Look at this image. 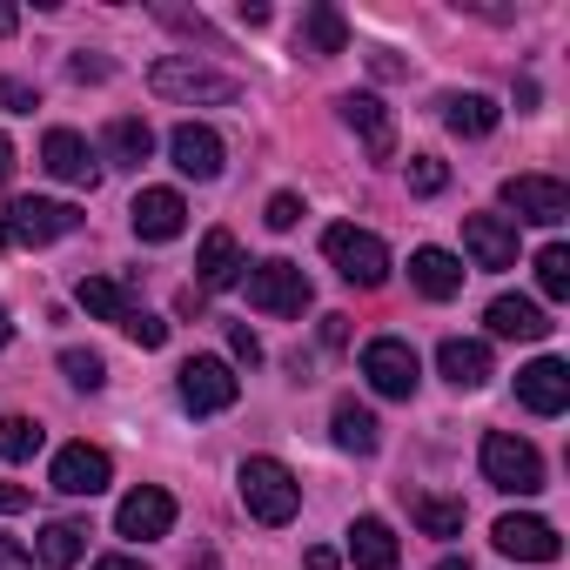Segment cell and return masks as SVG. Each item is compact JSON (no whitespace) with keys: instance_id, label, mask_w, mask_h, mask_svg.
<instances>
[{"instance_id":"cell-13","label":"cell","mask_w":570,"mask_h":570,"mask_svg":"<svg viewBox=\"0 0 570 570\" xmlns=\"http://www.w3.org/2000/svg\"><path fill=\"white\" fill-rule=\"evenodd\" d=\"M41 168H48L55 181H68V188H95L101 155L88 148V135H75V128H48V141H41Z\"/></svg>"},{"instance_id":"cell-23","label":"cell","mask_w":570,"mask_h":570,"mask_svg":"<svg viewBox=\"0 0 570 570\" xmlns=\"http://www.w3.org/2000/svg\"><path fill=\"white\" fill-rule=\"evenodd\" d=\"M436 370L456 383V390H483L490 383V343H470V336H450L436 350Z\"/></svg>"},{"instance_id":"cell-15","label":"cell","mask_w":570,"mask_h":570,"mask_svg":"<svg viewBox=\"0 0 570 570\" xmlns=\"http://www.w3.org/2000/svg\"><path fill=\"white\" fill-rule=\"evenodd\" d=\"M463 248L476 268H517V222L510 215H463Z\"/></svg>"},{"instance_id":"cell-35","label":"cell","mask_w":570,"mask_h":570,"mask_svg":"<svg viewBox=\"0 0 570 570\" xmlns=\"http://www.w3.org/2000/svg\"><path fill=\"white\" fill-rule=\"evenodd\" d=\"M155 14H161V21H168L175 35H188V41H202V48H222V35H215V28H208L202 14H181V8H155Z\"/></svg>"},{"instance_id":"cell-5","label":"cell","mask_w":570,"mask_h":570,"mask_svg":"<svg viewBox=\"0 0 570 570\" xmlns=\"http://www.w3.org/2000/svg\"><path fill=\"white\" fill-rule=\"evenodd\" d=\"M0 222H8V242H28V248H48L61 235L81 228V208L75 202H48V195H21L0 208Z\"/></svg>"},{"instance_id":"cell-25","label":"cell","mask_w":570,"mask_h":570,"mask_svg":"<svg viewBox=\"0 0 570 570\" xmlns=\"http://www.w3.org/2000/svg\"><path fill=\"white\" fill-rule=\"evenodd\" d=\"M330 436H336V450H350V456H376V443H383V423H376L363 403H336V416H330Z\"/></svg>"},{"instance_id":"cell-49","label":"cell","mask_w":570,"mask_h":570,"mask_svg":"<svg viewBox=\"0 0 570 570\" xmlns=\"http://www.w3.org/2000/svg\"><path fill=\"white\" fill-rule=\"evenodd\" d=\"M436 570H470V557H443V563H436Z\"/></svg>"},{"instance_id":"cell-6","label":"cell","mask_w":570,"mask_h":570,"mask_svg":"<svg viewBox=\"0 0 570 570\" xmlns=\"http://www.w3.org/2000/svg\"><path fill=\"white\" fill-rule=\"evenodd\" d=\"M309 275L296 268V262H255L248 268V309H262V316H303L309 309Z\"/></svg>"},{"instance_id":"cell-30","label":"cell","mask_w":570,"mask_h":570,"mask_svg":"<svg viewBox=\"0 0 570 570\" xmlns=\"http://www.w3.org/2000/svg\"><path fill=\"white\" fill-rule=\"evenodd\" d=\"M410 517L423 537H463V497H430V490H410Z\"/></svg>"},{"instance_id":"cell-46","label":"cell","mask_w":570,"mask_h":570,"mask_svg":"<svg viewBox=\"0 0 570 570\" xmlns=\"http://www.w3.org/2000/svg\"><path fill=\"white\" fill-rule=\"evenodd\" d=\"M14 28H21V14H14V8H8V0H0V41H8V35H14Z\"/></svg>"},{"instance_id":"cell-10","label":"cell","mask_w":570,"mask_h":570,"mask_svg":"<svg viewBox=\"0 0 570 570\" xmlns=\"http://www.w3.org/2000/svg\"><path fill=\"white\" fill-rule=\"evenodd\" d=\"M48 483H55L61 497H101V490L115 483V463H108V450H95V443H68V450H55Z\"/></svg>"},{"instance_id":"cell-4","label":"cell","mask_w":570,"mask_h":570,"mask_svg":"<svg viewBox=\"0 0 570 570\" xmlns=\"http://www.w3.org/2000/svg\"><path fill=\"white\" fill-rule=\"evenodd\" d=\"M483 476L510 497H537L543 490V456H537V443H523L510 430H490L483 436Z\"/></svg>"},{"instance_id":"cell-29","label":"cell","mask_w":570,"mask_h":570,"mask_svg":"<svg viewBox=\"0 0 570 570\" xmlns=\"http://www.w3.org/2000/svg\"><path fill=\"white\" fill-rule=\"evenodd\" d=\"M101 148H108V161H115V168H141V161L155 155V128H148V121H135V115H121V121H108Z\"/></svg>"},{"instance_id":"cell-47","label":"cell","mask_w":570,"mask_h":570,"mask_svg":"<svg viewBox=\"0 0 570 570\" xmlns=\"http://www.w3.org/2000/svg\"><path fill=\"white\" fill-rule=\"evenodd\" d=\"M8 175H14V141L0 135V181H8Z\"/></svg>"},{"instance_id":"cell-28","label":"cell","mask_w":570,"mask_h":570,"mask_svg":"<svg viewBox=\"0 0 570 570\" xmlns=\"http://www.w3.org/2000/svg\"><path fill=\"white\" fill-rule=\"evenodd\" d=\"M443 121H450V135H463V141H483V135L503 121V108H497L490 95H450V101H443Z\"/></svg>"},{"instance_id":"cell-48","label":"cell","mask_w":570,"mask_h":570,"mask_svg":"<svg viewBox=\"0 0 570 570\" xmlns=\"http://www.w3.org/2000/svg\"><path fill=\"white\" fill-rule=\"evenodd\" d=\"M8 336H14V323H8V303H0V350H8Z\"/></svg>"},{"instance_id":"cell-27","label":"cell","mask_w":570,"mask_h":570,"mask_svg":"<svg viewBox=\"0 0 570 570\" xmlns=\"http://www.w3.org/2000/svg\"><path fill=\"white\" fill-rule=\"evenodd\" d=\"M75 303L95 316V323H128L135 316V303H128V289H121V282H108V275H81V289H75Z\"/></svg>"},{"instance_id":"cell-24","label":"cell","mask_w":570,"mask_h":570,"mask_svg":"<svg viewBox=\"0 0 570 570\" xmlns=\"http://www.w3.org/2000/svg\"><path fill=\"white\" fill-rule=\"evenodd\" d=\"M303 55H350V21L343 8H330V0H316V8H303Z\"/></svg>"},{"instance_id":"cell-9","label":"cell","mask_w":570,"mask_h":570,"mask_svg":"<svg viewBox=\"0 0 570 570\" xmlns=\"http://www.w3.org/2000/svg\"><path fill=\"white\" fill-rule=\"evenodd\" d=\"M235 396H242V376H235L222 356H188V363H181V403H188L195 416L235 410Z\"/></svg>"},{"instance_id":"cell-16","label":"cell","mask_w":570,"mask_h":570,"mask_svg":"<svg viewBox=\"0 0 570 570\" xmlns=\"http://www.w3.org/2000/svg\"><path fill=\"white\" fill-rule=\"evenodd\" d=\"M115 530L121 537H168L175 530V497L168 490H155V483H141V490H128L121 497V510H115Z\"/></svg>"},{"instance_id":"cell-37","label":"cell","mask_w":570,"mask_h":570,"mask_svg":"<svg viewBox=\"0 0 570 570\" xmlns=\"http://www.w3.org/2000/svg\"><path fill=\"white\" fill-rule=\"evenodd\" d=\"M121 330H128V336H135L141 350H161V343H168V323H161V316H148V309H135V316H128Z\"/></svg>"},{"instance_id":"cell-26","label":"cell","mask_w":570,"mask_h":570,"mask_svg":"<svg viewBox=\"0 0 570 570\" xmlns=\"http://www.w3.org/2000/svg\"><path fill=\"white\" fill-rule=\"evenodd\" d=\"M35 557H41L48 570H75V563L88 557V530H81V523H68V517H55V523H41Z\"/></svg>"},{"instance_id":"cell-19","label":"cell","mask_w":570,"mask_h":570,"mask_svg":"<svg viewBox=\"0 0 570 570\" xmlns=\"http://www.w3.org/2000/svg\"><path fill=\"white\" fill-rule=\"evenodd\" d=\"M235 282H242V248L228 228H208L195 248V289H235Z\"/></svg>"},{"instance_id":"cell-11","label":"cell","mask_w":570,"mask_h":570,"mask_svg":"<svg viewBox=\"0 0 570 570\" xmlns=\"http://www.w3.org/2000/svg\"><path fill=\"white\" fill-rule=\"evenodd\" d=\"M490 543L503 550V557H517V563H557L563 557V537H557V523H543V517H497V530H490Z\"/></svg>"},{"instance_id":"cell-1","label":"cell","mask_w":570,"mask_h":570,"mask_svg":"<svg viewBox=\"0 0 570 570\" xmlns=\"http://www.w3.org/2000/svg\"><path fill=\"white\" fill-rule=\"evenodd\" d=\"M148 88L161 101H175V108H228V101H242V81L208 68V61H195V55H161L148 68Z\"/></svg>"},{"instance_id":"cell-36","label":"cell","mask_w":570,"mask_h":570,"mask_svg":"<svg viewBox=\"0 0 570 570\" xmlns=\"http://www.w3.org/2000/svg\"><path fill=\"white\" fill-rule=\"evenodd\" d=\"M275 235H289L296 222H303V195H289V188H282V195H268V215H262Z\"/></svg>"},{"instance_id":"cell-39","label":"cell","mask_w":570,"mask_h":570,"mask_svg":"<svg viewBox=\"0 0 570 570\" xmlns=\"http://www.w3.org/2000/svg\"><path fill=\"white\" fill-rule=\"evenodd\" d=\"M68 75H75V81H108V75H115V61H108V55H75V61H68Z\"/></svg>"},{"instance_id":"cell-17","label":"cell","mask_w":570,"mask_h":570,"mask_svg":"<svg viewBox=\"0 0 570 570\" xmlns=\"http://www.w3.org/2000/svg\"><path fill=\"white\" fill-rule=\"evenodd\" d=\"M168 155H175V168H181V175H195V181H215V175H222V161H228L222 135H215V128H202V121H181V128L168 135Z\"/></svg>"},{"instance_id":"cell-40","label":"cell","mask_w":570,"mask_h":570,"mask_svg":"<svg viewBox=\"0 0 570 570\" xmlns=\"http://www.w3.org/2000/svg\"><path fill=\"white\" fill-rule=\"evenodd\" d=\"M228 350H235V356H242L248 370L262 363V343H255V330H248V323H228Z\"/></svg>"},{"instance_id":"cell-14","label":"cell","mask_w":570,"mask_h":570,"mask_svg":"<svg viewBox=\"0 0 570 570\" xmlns=\"http://www.w3.org/2000/svg\"><path fill=\"white\" fill-rule=\"evenodd\" d=\"M336 108H343V121H350V135L363 141L370 161H390V155H396V115H390L376 95H343Z\"/></svg>"},{"instance_id":"cell-33","label":"cell","mask_w":570,"mask_h":570,"mask_svg":"<svg viewBox=\"0 0 570 570\" xmlns=\"http://www.w3.org/2000/svg\"><path fill=\"white\" fill-rule=\"evenodd\" d=\"M61 370H68L75 390H101L108 383V356L101 350H61Z\"/></svg>"},{"instance_id":"cell-32","label":"cell","mask_w":570,"mask_h":570,"mask_svg":"<svg viewBox=\"0 0 570 570\" xmlns=\"http://www.w3.org/2000/svg\"><path fill=\"white\" fill-rule=\"evenodd\" d=\"M537 289H543L550 303H563V296H570V248H563V242L537 248Z\"/></svg>"},{"instance_id":"cell-38","label":"cell","mask_w":570,"mask_h":570,"mask_svg":"<svg viewBox=\"0 0 570 570\" xmlns=\"http://www.w3.org/2000/svg\"><path fill=\"white\" fill-rule=\"evenodd\" d=\"M0 101H8L14 115H35V108H41V95H35V88H28L21 75H14V81H0Z\"/></svg>"},{"instance_id":"cell-43","label":"cell","mask_w":570,"mask_h":570,"mask_svg":"<svg viewBox=\"0 0 570 570\" xmlns=\"http://www.w3.org/2000/svg\"><path fill=\"white\" fill-rule=\"evenodd\" d=\"M14 510H28V490L21 483H0V517H14Z\"/></svg>"},{"instance_id":"cell-21","label":"cell","mask_w":570,"mask_h":570,"mask_svg":"<svg viewBox=\"0 0 570 570\" xmlns=\"http://www.w3.org/2000/svg\"><path fill=\"white\" fill-rule=\"evenodd\" d=\"M463 262L450 255V248H416L410 255V282H416V289L430 296V303H450V296H463Z\"/></svg>"},{"instance_id":"cell-34","label":"cell","mask_w":570,"mask_h":570,"mask_svg":"<svg viewBox=\"0 0 570 570\" xmlns=\"http://www.w3.org/2000/svg\"><path fill=\"white\" fill-rule=\"evenodd\" d=\"M450 188V168L436 155H410V195H443Z\"/></svg>"},{"instance_id":"cell-42","label":"cell","mask_w":570,"mask_h":570,"mask_svg":"<svg viewBox=\"0 0 570 570\" xmlns=\"http://www.w3.org/2000/svg\"><path fill=\"white\" fill-rule=\"evenodd\" d=\"M323 343L343 350V343H350V316H323Z\"/></svg>"},{"instance_id":"cell-44","label":"cell","mask_w":570,"mask_h":570,"mask_svg":"<svg viewBox=\"0 0 570 570\" xmlns=\"http://www.w3.org/2000/svg\"><path fill=\"white\" fill-rule=\"evenodd\" d=\"M88 570H148V563H141V557H95Z\"/></svg>"},{"instance_id":"cell-20","label":"cell","mask_w":570,"mask_h":570,"mask_svg":"<svg viewBox=\"0 0 570 570\" xmlns=\"http://www.w3.org/2000/svg\"><path fill=\"white\" fill-rule=\"evenodd\" d=\"M483 323H490V336H503V343H543V336H550V316H543L530 296H497V303L483 309Z\"/></svg>"},{"instance_id":"cell-31","label":"cell","mask_w":570,"mask_h":570,"mask_svg":"<svg viewBox=\"0 0 570 570\" xmlns=\"http://www.w3.org/2000/svg\"><path fill=\"white\" fill-rule=\"evenodd\" d=\"M41 450V423L35 416H0V463H28Z\"/></svg>"},{"instance_id":"cell-50","label":"cell","mask_w":570,"mask_h":570,"mask_svg":"<svg viewBox=\"0 0 570 570\" xmlns=\"http://www.w3.org/2000/svg\"><path fill=\"white\" fill-rule=\"evenodd\" d=\"M0 248H8V222H0Z\"/></svg>"},{"instance_id":"cell-3","label":"cell","mask_w":570,"mask_h":570,"mask_svg":"<svg viewBox=\"0 0 570 570\" xmlns=\"http://www.w3.org/2000/svg\"><path fill=\"white\" fill-rule=\"evenodd\" d=\"M323 255L336 262L343 282H356V289H383V282H390V248H383V235H370V228H356V222L323 228Z\"/></svg>"},{"instance_id":"cell-18","label":"cell","mask_w":570,"mask_h":570,"mask_svg":"<svg viewBox=\"0 0 570 570\" xmlns=\"http://www.w3.org/2000/svg\"><path fill=\"white\" fill-rule=\"evenodd\" d=\"M128 222H135L141 242H175V235L188 228V202H181L175 188H141L135 208H128Z\"/></svg>"},{"instance_id":"cell-41","label":"cell","mask_w":570,"mask_h":570,"mask_svg":"<svg viewBox=\"0 0 570 570\" xmlns=\"http://www.w3.org/2000/svg\"><path fill=\"white\" fill-rule=\"evenodd\" d=\"M0 570H41V563H35V550H21L14 537H0Z\"/></svg>"},{"instance_id":"cell-45","label":"cell","mask_w":570,"mask_h":570,"mask_svg":"<svg viewBox=\"0 0 570 570\" xmlns=\"http://www.w3.org/2000/svg\"><path fill=\"white\" fill-rule=\"evenodd\" d=\"M303 563H309V570H336V550H323V543H316V550H309Z\"/></svg>"},{"instance_id":"cell-8","label":"cell","mask_w":570,"mask_h":570,"mask_svg":"<svg viewBox=\"0 0 570 570\" xmlns=\"http://www.w3.org/2000/svg\"><path fill=\"white\" fill-rule=\"evenodd\" d=\"M503 208L510 222H537V228H557L570 215V188L557 175H510L503 181Z\"/></svg>"},{"instance_id":"cell-2","label":"cell","mask_w":570,"mask_h":570,"mask_svg":"<svg viewBox=\"0 0 570 570\" xmlns=\"http://www.w3.org/2000/svg\"><path fill=\"white\" fill-rule=\"evenodd\" d=\"M235 483H242V510L255 523H268V530H282L303 510V483H296V470L282 463V456H248Z\"/></svg>"},{"instance_id":"cell-7","label":"cell","mask_w":570,"mask_h":570,"mask_svg":"<svg viewBox=\"0 0 570 570\" xmlns=\"http://www.w3.org/2000/svg\"><path fill=\"white\" fill-rule=\"evenodd\" d=\"M363 376H370V390H376V396L410 403V396H416V383H423V363H416V350H410L403 336H376V343L363 350Z\"/></svg>"},{"instance_id":"cell-22","label":"cell","mask_w":570,"mask_h":570,"mask_svg":"<svg viewBox=\"0 0 570 570\" xmlns=\"http://www.w3.org/2000/svg\"><path fill=\"white\" fill-rule=\"evenodd\" d=\"M396 530L383 523V517H356L350 523V563L356 570H396Z\"/></svg>"},{"instance_id":"cell-12","label":"cell","mask_w":570,"mask_h":570,"mask_svg":"<svg viewBox=\"0 0 570 570\" xmlns=\"http://www.w3.org/2000/svg\"><path fill=\"white\" fill-rule=\"evenodd\" d=\"M517 403H523L530 416H563V410H570V363H557V356L523 363V370H517Z\"/></svg>"}]
</instances>
